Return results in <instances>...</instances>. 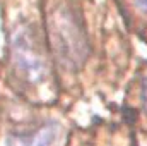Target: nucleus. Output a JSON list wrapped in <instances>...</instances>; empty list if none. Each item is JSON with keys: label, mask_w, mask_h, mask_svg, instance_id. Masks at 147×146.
Masks as SVG:
<instances>
[{"label": "nucleus", "mask_w": 147, "mask_h": 146, "mask_svg": "<svg viewBox=\"0 0 147 146\" xmlns=\"http://www.w3.org/2000/svg\"><path fill=\"white\" fill-rule=\"evenodd\" d=\"M12 57L16 67L29 83H39L46 76V65L28 31L21 29L12 38Z\"/></svg>", "instance_id": "obj_2"}, {"label": "nucleus", "mask_w": 147, "mask_h": 146, "mask_svg": "<svg viewBox=\"0 0 147 146\" xmlns=\"http://www.w3.org/2000/svg\"><path fill=\"white\" fill-rule=\"evenodd\" d=\"M50 29L53 36V45L63 60L72 65L80 64L87 55V45L82 33V28L77 26L75 19L69 10H60L51 16Z\"/></svg>", "instance_id": "obj_1"}, {"label": "nucleus", "mask_w": 147, "mask_h": 146, "mask_svg": "<svg viewBox=\"0 0 147 146\" xmlns=\"http://www.w3.org/2000/svg\"><path fill=\"white\" fill-rule=\"evenodd\" d=\"M60 132L58 124L50 122L33 134H16L10 136L9 146H51Z\"/></svg>", "instance_id": "obj_3"}, {"label": "nucleus", "mask_w": 147, "mask_h": 146, "mask_svg": "<svg viewBox=\"0 0 147 146\" xmlns=\"http://www.w3.org/2000/svg\"><path fill=\"white\" fill-rule=\"evenodd\" d=\"M144 105H146V112H147V81L144 83Z\"/></svg>", "instance_id": "obj_5"}, {"label": "nucleus", "mask_w": 147, "mask_h": 146, "mask_svg": "<svg viewBox=\"0 0 147 146\" xmlns=\"http://www.w3.org/2000/svg\"><path fill=\"white\" fill-rule=\"evenodd\" d=\"M134 3H135L137 10H140V12L147 14V0H134Z\"/></svg>", "instance_id": "obj_4"}]
</instances>
